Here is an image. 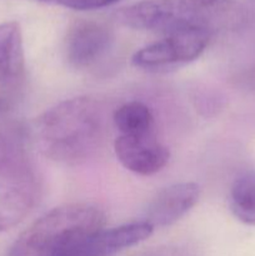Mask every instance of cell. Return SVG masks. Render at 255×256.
Segmentation results:
<instances>
[{
	"instance_id": "obj_1",
	"label": "cell",
	"mask_w": 255,
	"mask_h": 256,
	"mask_svg": "<svg viewBox=\"0 0 255 256\" xmlns=\"http://www.w3.org/2000/svg\"><path fill=\"white\" fill-rule=\"evenodd\" d=\"M106 112L100 100L78 96L60 102L35 122V142L48 159L65 165L86 162L106 135Z\"/></svg>"
},
{
	"instance_id": "obj_13",
	"label": "cell",
	"mask_w": 255,
	"mask_h": 256,
	"mask_svg": "<svg viewBox=\"0 0 255 256\" xmlns=\"http://www.w3.org/2000/svg\"><path fill=\"white\" fill-rule=\"evenodd\" d=\"M36 2L59 5V6H64L72 10H80V12H88V10H96L110 6V5L116 4L122 0H36Z\"/></svg>"
},
{
	"instance_id": "obj_7",
	"label": "cell",
	"mask_w": 255,
	"mask_h": 256,
	"mask_svg": "<svg viewBox=\"0 0 255 256\" xmlns=\"http://www.w3.org/2000/svg\"><path fill=\"white\" fill-rule=\"evenodd\" d=\"M200 188L196 182H182L169 185L158 192L145 212V219L155 228H165L179 222L196 205Z\"/></svg>"
},
{
	"instance_id": "obj_4",
	"label": "cell",
	"mask_w": 255,
	"mask_h": 256,
	"mask_svg": "<svg viewBox=\"0 0 255 256\" xmlns=\"http://www.w3.org/2000/svg\"><path fill=\"white\" fill-rule=\"evenodd\" d=\"M210 42L205 32H182L166 34L162 39L138 50L132 58L135 68L146 72L174 69L196 60Z\"/></svg>"
},
{
	"instance_id": "obj_9",
	"label": "cell",
	"mask_w": 255,
	"mask_h": 256,
	"mask_svg": "<svg viewBox=\"0 0 255 256\" xmlns=\"http://www.w3.org/2000/svg\"><path fill=\"white\" fill-rule=\"evenodd\" d=\"M36 200L35 179L0 180V235L22 222Z\"/></svg>"
},
{
	"instance_id": "obj_8",
	"label": "cell",
	"mask_w": 255,
	"mask_h": 256,
	"mask_svg": "<svg viewBox=\"0 0 255 256\" xmlns=\"http://www.w3.org/2000/svg\"><path fill=\"white\" fill-rule=\"evenodd\" d=\"M25 74V56L20 25L0 24V90L15 92Z\"/></svg>"
},
{
	"instance_id": "obj_5",
	"label": "cell",
	"mask_w": 255,
	"mask_h": 256,
	"mask_svg": "<svg viewBox=\"0 0 255 256\" xmlns=\"http://www.w3.org/2000/svg\"><path fill=\"white\" fill-rule=\"evenodd\" d=\"M114 152L125 169L142 176L159 172L170 159L169 149L158 140L156 134L144 136L119 135L114 142Z\"/></svg>"
},
{
	"instance_id": "obj_11",
	"label": "cell",
	"mask_w": 255,
	"mask_h": 256,
	"mask_svg": "<svg viewBox=\"0 0 255 256\" xmlns=\"http://www.w3.org/2000/svg\"><path fill=\"white\" fill-rule=\"evenodd\" d=\"M112 122L119 135L144 136L156 134L152 110L142 102H129L118 108L112 114Z\"/></svg>"
},
{
	"instance_id": "obj_6",
	"label": "cell",
	"mask_w": 255,
	"mask_h": 256,
	"mask_svg": "<svg viewBox=\"0 0 255 256\" xmlns=\"http://www.w3.org/2000/svg\"><path fill=\"white\" fill-rule=\"evenodd\" d=\"M112 42V32L106 25L92 20H78L68 30L65 58L72 66L88 68L108 52Z\"/></svg>"
},
{
	"instance_id": "obj_2",
	"label": "cell",
	"mask_w": 255,
	"mask_h": 256,
	"mask_svg": "<svg viewBox=\"0 0 255 256\" xmlns=\"http://www.w3.org/2000/svg\"><path fill=\"white\" fill-rule=\"evenodd\" d=\"M118 22L144 32L172 34L205 32L210 35L244 26V8L235 0H142L115 12Z\"/></svg>"
},
{
	"instance_id": "obj_12",
	"label": "cell",
	"mask_w": 255,
	"mask_h": 256,
	"mask_svg": "<svg viewBox=\"0 0 255 256\" xmlns=\"http://www.w3.org/2000/svg\"><path fill=\"white\" fill-rule=\"evenodd\" d=\"M232 215L242 224L255 226V170H244L236 175L229 192Z\"/></svg>"
},
{
	"instance_id": "obj_3",
	"label": "cell",
	"mask_w": 255,
	"mask_h": 256,
	"mask_svg": "<svg viewBox=\"0 0 255 256\" xmlns=\"http://www.w3.org/2000/svg\"><path fill=\"white\" fill-rule=\"evenodd\" d=\"M106 215L92 202H69L45 212L18 236L9 256H59L104 229Z\"/></svg>"
},
{
	"instance_id": "obj_10",
	"label": "cell",
	"mask_w": 255,
	"mask_h": 256,
	"mask_svg": "<svg viewBox=\"0 0 255 256\" xmlns=\"http://www.w3.org/2000/svg\"><path fill=\"white\" fill-rule=\"evenodd\" d=\"M35 179L25 149L24 139L18 130H0V180Z\"/></svg>"
}]
</instances>
